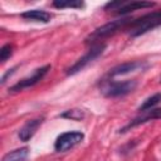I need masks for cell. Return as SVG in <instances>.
I'll return each instance as SVG.
<instances>
[{
	"label": "cell",
	"instance_id": "6da1fadb",
	"mask_svg": "<svg viewBox=\"0 0 161 161\" xmlns=\"http://www.w3.org/2000/svg\"><path fill=\"white\" fill-rule=\"evenodd\" d=\"M160 25H161V11H152L142 15L138 19H133L128 24L126 30L130 34V36L136 38Z\"/></svg>",
	"mask_w": 161,
	"mask_h": 161
},
{
	"label": "cell",
	"instance_id": "7a4b0ae2",
	"mask_svg": "<svg viewBox=\"0 0 161 161\" xmlns=\"http://www.w3.org/2000/svg\"><path fill=\"white\" fill-rule=\"evenodd\" d=\"M133 19L131 18H123V19H117V20H112L107 24H103L102 26L97 28L88 38L87 42H96V40H101V39H106L109 38L112 35H114L116 33H118L122 29H126L128 26V24L132 21Z\"/></svg>",
	"mask_w": 161,
	"mask_h": 161
},
{
	"label": "cell",
	"instance_id": "3957f363",
	"mask_svg": "<svg viewBox=\"0 0 161 161\" xmlns=\"http://www.w3.org/2000/svg\"><path fill=\"white\" fill-rule=\"evenodd\" d=\"M106 44L104 43H97V44H93L91 48H89V50L83 55V57H80L74 64H72L68 69H67V75H74V74H77L78 72H80L82 69H84L89 63H92L93 60H96L98 57H101L102 54H103V52H104V49H106Z\"/></svg>",
	"mask_w": 161,
	"mask_h": 161
},
{
	"label": "cell",
	"instance_id": "277c9868",
	"mask_svg": "<svg viewBox=\"0 0 161 161\" xmlns=\"http://www.w3.org/2000/svg\"><path fill=\"white\" fill-rule=\"evenodd\" d=\"M136 87H137V82L135 79H126L122 82H106L102 92L107 98H116V97H123L133 92Z\"/></svg>",
	"mask_w": 161,
	"mask_h": 161
},
{
	"label": "cell",
	"instance_id": "5b68a950",
	"mask_svg": "<svg viewBox=\"0 0 161 161\" xmlns=\"http://www.w3.org/2000/svg\"><path fill=\"white\" fill-rule=\"evenodd\" d=\"M83 138H84V133L80 131L64 132L57 137L54 148L58 152H65V151L73 148L74 146H77L78 143H80L83 141Z\"/></svg>",
	"mask_w": 161,
	"mask_h": 161
},
{
	"label": "cell",
	"instance_id": "8992f818",
	"mask_svg": "<svg viewBox=\"0 0 161 161\" xmlns=\"http://www.w3.org/2000/svg\"><path fill=\"white\" fill-rule=\"evenodd\" d=\"M49 70H50V65H49V64L35 69L31 75L25 77V78H23L21 80H19L18 83H15L14 86H11V87L9 88V92H20V91H23V89H26V88H30V87L35 86L36 83H39V82L47 75V73H48Z\"/></svg>",
	"mask_w": 161,
	"mask_h": 161
},
{
	"label": "cell",
	"instance_id": "52a82bcc",
	"mask_svg": "<svg viewBox=\"0 0 161 161\" xmlns=\"http://www.w3.org/2000/svg\"><path fill=\"white\" fill-rule=\"evenodd\" d=\"M142 113H143V114H141V116L133 118V119L130 121L125 127L119 128L118 132H119V133H125V132H127V131H128L130 128H132V127L143 125V123H146V122H148V121H153V119L161 118V108H152V109L146 111V112H142Z\"/></svg>",
	"mask_w": 161,
	"mask_h": 161
},
{
	"label": "cell",
	"instance_id": "ba28073f",
	"mask_svg": "<svg viewBox=\"0 0 161 161\" xmlns=\"http://www.w3.org/2000/svg\"><path fill=\"white\" fill-rule=\"evenodd\" d=\"M148 64L146 62H142V60H131V62H126V63H122V64H118L116 65L114 68H112L109 72H108V77H117V75H123V74H127V73H131V72H135V70H138V69H145L147 68Z\"/></svg>",
	"mask_w": 161,
	"mask_h": 161
},
{
	"label": "cell",
	"instance_id": "9c48e42d",
	"mask_svg": "<svg viewBox=\"0 0 161 161\" xmlns=\"http://www.w3.org/2000/svg\"><path fill=\"white\" fill-rule=\"evenodd\" d=\"M43 121H44L43 117H42V118L29 119V121H28V122L19 130V132H18L19 138H20L21 141H24V142L29 141V140L35 135V132L38 131V128L40 127V125L43 123Z\"/></svg>",
	"mask_w": 161,
	"mask_h": 161
},
{
	"label": "cell",
	"instance_id": "30bf717a",
	"mask_svg": "<svg viewBox=\"0 0 161 161\" xmlns=\"http://www.w3.org/2000/svg\"><path fill=\"white\" fill-rule=\"evenodd\" d=\"M156 4L152 1H121L118 9L114 13L123 15V14H128V13L135 11V10H140V9H145V8H152Z\"/></svg>",
	"mask_w": 161,
	"mask_h": 161
},
{
	"label": "cell",
	"instance_id": "8fae6325",
	"mask_svg": "<svg viewBox=\"0 0 161 161\" xmlns=\"http://www.w3.org/2000/svg\"><path fill=\"white\" fill-rule=\"evenodd\" d=\"M21 18L26 19V20H31V21H39V23H48L52 19V14L44 10H28L21 13Z\"/></svg>",
	"mask_w": 161,
	"mask_h": 161
},
{
	"label": "cell",
	"instance_id": "7c38bea8",
	"mask_svg": "<svg viewBox=\"0 0 161 161\" xmlns=\"http://www.w3.org/2000/svg\"><path fill=\"white\" fill-rule=\"evenodd\" d=\"M29 155L28 147H20L16 150H13L8 153H5L1 158V161H25Z\"/></svg>",
	"mask_w": 161,
	"mask_h": 161
},
{
	"label": "cell",
	"instance_id": "4fadbf2b",
	"mask_svg": "<svg viewBox=\"0 0 161 161\" xmlns=\"http://www.w3.org/2000/svg\"><path fill=\"white\" fill-rule=\"evenodd\" d=\"M52 5L57 9H65V8L80 9L84 6V3L80 0H55L52 3Z\"/></svg>",
	"mask_w": 161,
	"mask_h": 161
},
{
	"label": "cell",
	"instance_id": "5bb4252c",
	"mask_svg": "<svg viewBox=\"0 0 161 161\" xmlns=\"http://www.w3.org/2000/svg\"><path fill=\"white\" fill-rule=\"evenodd\" d=\"M160 102H161V92L155 93V94H152L151 97L146 98V99L142 102V104L138 107V111H140V112L150 111V109H152L156 104H158Z\"/></svg>",
	"mask_w": 161,
	"mask_h": 161
},
{
	"label": "cell",
	"instance_id": "9a60e30c",
	"mask_svg": "<svg viewBox=\"0 0 161 161\" xmlns=\"http://www.w3.org/2000/svg\"><path fill=\"white\" fill-rule=\"evenodd\" d=\"M62 118H68L72 121H80L84 118V112L82 109H68L60 114Z\"/></svg>",
	"mask_w": 161,
	"mask_h": 161
},
{
	"label": "cell",
	"instance_id": "2e32d148",
	"mask_svg": "<svg viewBox=\"0 0 161 161\" xmlns=\"http://www.w3.org/2000/svg\"><path fill=\"white\" fill-rule=\"evenodd\" d=\"M13 54V45L11 44H4L0 49V62H6Z\"/></svg>",
	"mask_w": 161,
	"mask_h": 161
},
{
	"label": "cell",
	"instance_id": "e0dca14e",
	"mask_svg": "<svg viewBox=\"0 0 161 161\" xmlns=\"http://www.w3.org/2000/svg\"><path fill=\"white\" fill-rule=\"evenodd\" d=\"M16 69H18V65H15V67H13V68L8 69V72H6V73H5V74L1 77V80H0V83H1V84H4V83L6 82V79H8L9 77H11V75L15 73V70H16Z\"/></svg>",
	"mask_w": 161,
	"mask_h": 161
},
{
	"label": "cell",
	"instance_id": "ac0fdd59",
	"mask_svg": "<svg viewBox=\"0 0 161 161\" xmlns=\"http://www.w3.org/2000/svg\"><path fill=\"white\" fill-rule=\"evenodd\" d=\"M160 82H161V80H160Z\"/></svg>",
	"mask_w": 161,
	"mask_h": 161
}]
</instances>
